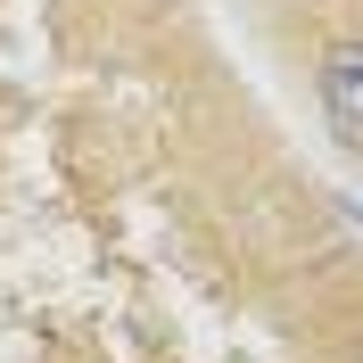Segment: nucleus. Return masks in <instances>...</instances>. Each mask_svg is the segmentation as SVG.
Listing matches in <instances>:
<instances>
[{
    "label": "nucleus",
    "mask_w": 363,
    "mask_h": 363,
    "mask_svg": "<svg viewBox=\"0 0 363 363\" xmlns=\"http://www.w3.org/2000/svg\"><path fill=\"white\" fill-rule=\"evenodd\" d=\"M322 108H330V140L339 149H363V50L339 42L330 67H322Z\"/></svg>",
    "instance_id": "nucleus-1"
}]
</instances>
